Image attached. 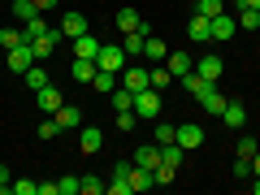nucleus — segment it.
Masks as SVG:
<instances>
[{
    "label": "nucleus",
    "mask_w": 260,
    "mask_h": 195,
    "mask_svg": "<svg viewBox=\"0 0 260 195\" xmlns=\"http://www.w3.org/2000/svg\"><path fill=\"white\" fill-rule=\"evenodd\" d=\"M234 9H247V0H234Z\"/></svg>",
    "instance_id": "nucleus-46"
},
{
    "label": "nucleus",
    "mask_w": 260,
    "mask_h": 195,
    "mask_svg": "<svg viewBox=\"0 0 260 195\" xmlns=\"http://www.w3.org/2000/svg\"><path fill=\"white\" fill-rule=\"evenodd\" d=\"M100 191H104V182H100L95 174H87V178H83V195H100Z\"/></svg>",
    "instance_id": "nucleus-39"
},
{
    "label": "nucleus",
    "mask_w": 260,
    "mask_h": 195,
    "mask_svg": "<svg viewBox=\"0 0 260 195\" xmlns=\"http://www.w3.org/2000/svg\"><path fill=\"white\" fill-rule=\"evenodd\" d=\"M48 83H52V78H48L44 65H30V70H26V87H30V91H44Z\"/></svg>",
    "instance_id": "nucleus-23"
},
{
    "label": "nucleus",
    "mask_w": 260,
    "mask_h": 195,
    "mask_svg": "<svg viewBox=\"0 0 260 195\" xmlns=\"http://www.w3.org/2000/svg\"><path fill=\"white\" fill-rule=\"evenodd\" d=\"M18 44H26L18 26H5V30H0V48H5V52H9V48H18Z\"/></svg>",
    "instance_id": "nucleus-30"
},
{
    "label": "nucleus",
    "mask_w": 260,
    "mask_h": 195,
    "mask_svg": "<svg viewBox=\"0 0 260 195\" xmlns=\"http://www.w3.org/2000/svg\"><path fill=\"white\" fill-rule=\"evenodd\" d=\"M113 109H117V113H126V109H135V91H126V87H113Z\"/></svg>",
    "instance_id": "nucleus-27"
},
{
    "label": "nucleus",
    "mask_w": 260,
    "mask_h": 195,
    "mask_svg": "<svg viewBox=\"0 0 260 195\" xmlns=\"http://www.w3.org/2000/svg\"><path fill=\"white\" fill-rule=\"evenodd\" d=\"M251 174H260V152H256V156H251Z\"/></svg>",
    "instance_id": "nucleus-44"
},
{
    "label": "nucleus",
    "mask_w": 260,
    "mask_h": 195,
    "mask_svg": "<svg viewBox=\"0 0 260 195\" xmlns=\"http://www.w3.org/2000/svg\"><path fill=\"white\" fill-rule=\"evenodd\" d=\"M256 152H260V143L251 139V135H243V139H239V148H234V156H247V160H251Z\"/></svg>",
    "instance_id": "nucleus-33"
},
{
    "label": "nucleus",
    "mask_w": 260,
    "mask_h": 195,
    "mask_svg": "<svg viewBox=\"0 0 260 195\" xmlns=\"http://www.w3.org/2000/svg\"><path fill=\"white\" fill-rule=\"evenodd\" d=\"M70 74H74L78 83H91V78H95V61H83V56H74V65H70Z\"/></svg>",
    "instance_id": "nucleus-22"
},
{
    "label": "nucleus",
    "mask_w": 260,
    "mask_h": 195,
    "mask_svg": "<svg viewBox=\"0 0 260 195\" xmlns=\"http://www.w3.org/2000/svg\"><path fill=\"white\" fill-rule=\"evenodd\" d=\"M56 135H61V126H56V117L39 121V139H56Z\"/></svg>",
    "instance_id": "nucleus-38"
},
{
    "label": "nucleus",
    "mask_w": 260,
    "mask_h": 195,
    "mask_svg": "<svg viewBox=\"0 0 260 195\" xmlns=\"http://www.w3.org/2000/svg\"><path fill=\"white\" fill-rule=\"evenodd\" d=\"M165 65H169V74H174V78H182V74H191V70H195L191 52H169V56H165Z\"/></svg>",
    "instance_id": "nucleus-14"
},
{
    "label": "nucleus",
    "mask_w": 260,
    "mask_h": 195,
    "mask_svg": "<svg viewBox=\"0 0 260 195\" xmlns=\"http://www.w3.org/2000/svg\"><path fill=\"white\" fill-rule=\"evenodd\" d=\"M182 87H186V91L195 95V100H200V95H204L208 87H217V83H208V78H200V74H195V70H191V74H182Z\"/></svg>",
    "instance_id": "nucleus-21"
},
{
    "label": "nucleus",
    "mask_w": 260,
    "mask_h": 195,
    "mask_svg": "<svg viewBox=\"0 0 260 195\" xmlns=\"http://www.w3.org/2000/svg\"><path fill=\"white\" fill-rule=\"evenodd\" d=\"M230 35H234V18L230 13H217L213 18V44H225Z\"/></svg>",
    "instance_id": "nucleus-17"
},
{
    "label": "nucleus",
    "mask_w": 260,
    "mask_h": 195,
    "mask_svg": "<svg viewBox=\"0 0 260 195\" xmlns=\"http://www.w3.org/2000/svg\"><path fill=\"white\" fill-rule=\"evenodd\" d=\"M251 195H260V174H256V182H251Z\"/></svg>",
    "instance_id": "nucleus-45"
},
{
    "label": "nucleus",
    "mask_w": 260,
    "mask_h": 195,
    "mask_svg": "<svg viewBox=\"0 0 260 195\" xmlns=\"http://www.w3.org/2000/svg\"><path fill=\"white\" fill-rule=\"evenodd\" d=\"M121 87H126V91H135V95H139V91H148V70H143V65H135V61H130V70H121Z\"/></svg>",
    "instance_id": "nucleus-2"
},
{
    "label": "nucleus",
    "mask_w": 260,
    "mask_h": 195,
    "mask_svg": "<svg viewBox=\"0 0 260 195\" xmlns=\"http://www.w3.org/2000/svg\"><path fill=\"white\" fill-rule=\"evenodd\" d=\"M239 26L243 30H260V9H243L239 13Z\"/></svg>",
    "instance_id": "nucleus-34"
},
{
    "label": "nucleus",
    "mask_w": 260,
    "mask_h": 195,
    "mask_svg": "<svg viewBox=\"0 0 260 195\" xmlns=\"http://www.w3.org/2000/svg\"><path fill=\"white\" fill-rule=\"evenodd\" d=\"M100 148H104V130H100V126H83V135H78V152L95 156Z\"/></svg>",
    "instance_id": "nucleus-6"
},
{
    "label": "nucleus",
    "mask_w": 260,
    "mask_h": 195,
    "mask_svg": "<svg viewBox=\"0 0 260 195\" xmlns=\"http://www.w3.org/2000/svg\"><path fill=\"white\" fill-rule=\"evenodd\" d=\"M200 109H204V113H217V117H221V109H225V95L217 91V87H208V91L200 95Z\"/></svg>",
    "instance_id": "nucleus-19"
},
{
    "label": "nucleus",
    "mask_w": 260,
    "mask_h": 195,
    "mask_svg": "<svg viewBox=\"0 0 260 195\" xmlns=\"http://www.w3.org/2000/svg\"><path fill=\"white\" fill-rule=\"evenodd\" d=\"M143 56H148L152 65H156V61H165V56H169V48H165V39H156V35H148V39H143Z\"/></svg>",
    "instance_id": "nucleus-18"
},
{
    "label": "nucleus",
    "mask_w": 260,
    "mask_h": 195,
    "mask_svg": "<svg viewBox=\"0 0 260 195\" xmlns=\"http://www.w3.org/2000/svg\"><path fill=\"white\" fill-rule=\"evenodd\" d=\"M91 83H95V91H113V87H117L121 78L113 74V70H100V65H95V78H91Z\"/></svg>",
    "instance_id": "nucleus-26"
},
{
    "label": "nucleus",
    "mask_w": 260,
    "mask_h": 195,
    "mask_svg": "<svg viewBox=\"0 0 260 195\" xmlns=\"http://www.w3.org/2000/svg\"><path fill=\"white\" fill-rule=\"evenodd\" d=\"M61 195H83V178H61Z\"/></svg>",
    "instance_id": "nucleus-37"
},
{
    "label": "nucleus",
    "mask_w": 260,
    "mask_h": 195,
    "mask_svg": "<svg viewBox=\"0 0 260 195\" xmlns=\"http://www.w3.org/2000/svg\"><path fill=\"white\" fill-rule=\"evenodd\" d=\"M195 9L204 13V18H217V13H225V0H200Z\"/></svg>",
    "instance_id": "nucleus-35"
},
{
    "label": "nucleus",
    "mask_w": 260,
    "mask_h": 195,
    "mask_svg": "<svg viewBox=\"0 0 260 195\" xmlns=\"http://www.w3.org/2000/svg\"><path fill=\"white\" fill-rule=\"evenodd\" d=\"M9 195H39V182H26V178L22 182H9Z\"/></svg>",
    "instance_id": "nucleus-36"
},
{
    "label": "nucleus",
    "mask_w": 260,
    "mask_h": 195,
    "mask_svg": "<svg viewBox=\"0 0 260 195\" xmlns=\"http://www.w3.org/2000/svg\"><path fill=\"white\" fill-rule=\"evenodd\" d=\"M0 186H9V169L5 165H0Z\"/></svg>",
    "instance_id": "nucleus-43"
},
{
    "label": "nucleus",
    "mask_w": 260,
    "mask_h": 195,
    "mask_svg": "<svg viewBox=\"0 0 260 195\" xmlns=\"http://www.w3.org/2000/svg\"><path fill=\"white\" fill-rule=\"evenodd\" d=\"M52 117H56V126H61V130H70V126H83V109H78V104H61V109H56Z\"/></svg>",
    "instance_id": "nucleus-13"
},
{
    "label": "nucleus",
    "mask_w": 260,
    "mask_h": 195,
    "mask_svg": "<svg viewBox=\"0 0 260 195\" xmlns=\"http://www.w3.org/2000/svg\"><path fill=\"white\" fill-rule=\"evenodd\" d=\"M234 178H251V160L247 156H234Z\"/></svg>",
    "instance_id": "nucleus-41"
},
{
    "label": "nucleus",
    "mask_w": 260,
    "mask_h": 195,
    "mask_svg": "<svg viewBox=\"0 0 260 195\" xmlns=\"http://www.w3.org/2000/svg\"><path fill=\"white\" fill-rule=\"evenodd\" d=\"M130 186H135V191H148V186H156V182H152V169L130 165Z\"/></svg>",
    "instance_id": "nucleus-24"
},
{
    "label": "nucleus",
    "mask_w": 260,
    "mask_h": 195,
    "mask_svg": "<svg viewBox=\"0 0 260 195\" xmlns=\"http://www.w3.org/2000/svg\"><path fill=\"white\" fill-rule=\"evenodd\" d=\"M186 35H191L195 44H213V18L195 13V18H191V26H186Z\"/></svg>",
    "instance_id": "nucleus-8"
},
{
    "label": "nucleus",
    "mask_w": 260,
    "mask_h": 195,
    "mask_svg": "<svg viewBox=\"0 0 260 195\" xmlns=\"http://www.w3.org/2000/svg\"><path fill=\"white\" fill-rule=\"evenodd\" d=\"M35 0H13V18H18V22H26V18H35Z\"/></svg>",
    "instance_id": "nucleus-31"
},
{
    "label": "nucleus",
    "mask_w": 260,
    "mask_h": 195,
    "mask_svg": "<svg viewBox=\"0 0 260 195\" xmlns=\"http://www.w3.org/2000/svg\"><path fill=\"white\" fill-rule=\"evenodd\" d=\"M182 156H186V148H178V143H165V148H160V160H165V165H182Z\"/></svg>",
    "instance_id": "nucleus-29"
},
{
    "label": "nucleus",
    "mask_w": 260,
    "mask_h": 195,
    "mask_svg": "<svg viewBox=\"0 0 260 195\" xmlns=\"http://www.w3.org/2000/svg\"><path fill=\"white\" fill-rule=\"evenodd\" d=\"M135 165L156 169V165H160V148H139V152H135Z\"/></svg>",
    "instance_id": "nucleus-28"
},
{
    "label": "nucleus",
    "mask_w": 260,
    "mask_h": 195,
    "mask_svg": "<svg viewBox=\"0 0 260 195\" xmlns=\"http://www.w3.org/2000/svg\"><path fill=\"white\" fill-rule=\"evenodd\" d=\"M135 113H139V117H160V91L156 87H148V91L135 95Z\"/></svg>",
    "instance_id": "nucleus-4"
},
{
    "label": "nucleus",
    "mask_w": 260,
    "mask_h": 195,
    "mask_svg": "<svg viewBox=\"0 0 260 195\" xmlns=\"http://www.w3.org/2000/svg\"><path fill=\"white\" fill-rule=\"evenodd\" d=\"M74 56H83V61H95V56H100V39H95L91 30H87V35H78V39H74Z\"/></svg>",
    "instance_id": "nucleus-12"
},
{
    "label": "nucleus",
    "mask_w": 260,
    "mask_h": 195,
    "mask_svg": "<svg viewBox=\"0 0 260 195\" xmlns=\"http://www.w3.org/2000/svg\"><path fill=\"white\" fill-rule=\"evenodd\" d=\"M169 78H174V74H169V65H165V61H156V65L148 70V83L156 87V91H165V87H169Z\"/></svg>",
    "instance_id": "nucleus-20"
},
{
    "label": "nucleus",
    "mask_w": 260,
    "mask_h": 195,
    "mask_svg": "<svg viewBox=\"0 0 260 195\" xmlns=\"http://www.w3.org/2000/svg\"><path fill=\"white\" fill-rule=\"evenodd\" d=\"M143 30H126V39H121V52H126V61H135V56H143Z\"/></svg>",
    "instance_id": "nucleus-16"
},
{
    "label": "nucleus",
    "mask_w": 260,
    "mask_h": 195,
    "mask_svg": "<svg viewBox=\"0 0 260 195\" xmlns=\"http://www.w3.org/2000/svg\"><path fill=\"white\" fill-rule=\"evenodd\" d=\"M221 121H225L230 130H243V126H247V109H243L239 100H225V109H221Z\"/></svg>",
    "instance_id": "nucleus-9"
},
{
    "label": "nucleus",
    "mask_w": 260,
    "mask_h": 195,
    "mask_svg": "<svg viewBox=\"0 0 260 195\" xmlns=\"http://www.w3.org/2000/svg\"><path fill=\"white\" fill-rule=\"evenodd\" d=\"M247 9H260V0H247Z\"/></svg>",
    "instance_id": "nucleus-47"
},
{
    "label": "nucleus",
    "mask_w": 260,
    "mask_h": 195,
    "mask_svg": "<svg viewBox=\"0 0 260 195\" xmlns=\"http://www.w3.org/2000/svg\"><path fill=\"white\" fill-rule=\"evenodd\" d=\"M35 9H39V13H48V9H56V0H35Z\"/></svg>",
    "instance_id": "nucleus-42"
},
{
    "label": "nucleus",
    "mask_w": 260,
    "mask_h": 195,
    "mask_svg": "<svg viewBox=\"0 0 260 195\" xmlns=\"http://www.w3.org/2000/svg\"><path fill=\"white\" fill-rule=\"evenodd\" d=\"M221 70H225V65H221V56H217V52L200 56V65H195V74H200V78H208V83H217V78H221Z\"/></svg>",
    "instance_id": "nucleus-10"
},
{
    "label": "nucleus",
    "mask_w": 260,
    "mask_h": 195,
    "mask_svg": "<svg viewBox=\"0 0 260 195\" xmlns=\"http://www.w3.org/2000/svg\"><path fill=\"white\" fill-rule=\"evenodd\" d=\"M178 139V126H169V121H156V143L165 148V143H174Z\"/></svg>",
    "instance_id": "nucleus-32"
},
{
    "label": "nucleus",
    "mask_w": 260,
    "mask_h": 195,
    "mask_svg": "<svg viewBox=\"0 0 260 195\" xmlns=\"http://www.w3.org/2000/svg\"><path fill=\"white\" fill-rule=\"evenodd\" d=\"M117 130H126V135H130V130H135V109L117 113Z\"/></svg>",
    "instance_id": "nucleus-40"
},
{
    "label": "nucleus",
    "mask_w": 260,
    "mask_h": 195,
    "mask_svg": "<svg viewBox=\"0 0 260 195\" xmlns=\"http://www.w3.org/2000/svg\"><path fill=\"white\" fill-rule=\"evenodd\" d=\"M35 104H39L44 113H56V109H61V87H52V83H48L44 91H35Z\"/></svg>",
    "instance_id": "nucleus-15"
},
{
    "label": "nucleus",
    "mask_w": 260,
    "mask_h": 195,
    "mask_svg": "<svg viewBox=\"0 0 260 195\" xmlns=\"http://www.w3.org/2000/svg\"><path fill=\"white\" fill-rule=\"evenodd\" d=\"M35 61H39V56H35V48H30V44L9 48V70H13V74H26V70H30Z\"/></svg>",
    "instance_id": "nucleus-3"
},
{
    "label": "nucleus",
    "mask_w": 260,
    "mask_h": 195,
    "mask_svg": "<svg viewBox=\"0 0 260 195\" xmlns=\"http://www.w3.org/2000/svg\"><path fill=\"white\" fill-rule=\"evenodd\" d=\"M139 26H143V18L135 9H117V30L121 35H126V30H139Z\"/></svg>",
    "instance_id": "nucleus-25"
},
{
    "label": "nucleus",
    "mask_w": 260,
    "mask_h": 195,
    "mask_svg": "<svg viewBox=\"0 0 260 195\" xmlns=\"http://www.w3.org/2000/svg\"><path fill=\"white\" fill-rule=\"evenodd\" d=\"M48 30H52V26L44 22V13H35V18H26V22H22V39H26V44H35V39H44Z\"/></svg>",
    "instance_id": "nucleus-11"
},
{
    "label": "nucleus",
    "mask_w": 260,
    "mask_h": 195,
    "mask_svg": "<svg viewBox=\"0 0 260 195\" xmlns=\"http://www.w3.org/2000/svg\"><path fill=\"white\" fill-rule=\"evenodd\" d=\"M95 65H100V70H113V74H121V70H126V52H121V44H100Z\"/></svg>",
    "instance_id": "nucleus-1"
},
{
    "label": "nucleus",
    "mask_w": 260,
    "mask_h": 195,
    "mask_svg": "<svg viewBox=\"0 0 260 195\" xmlns=\"http://www.w3.org/2000/svg\"><path fill=\"white\" fill-rule=\"evenodd\" d=\"M61 35H65V39H78V35H87V13H78V9L61 13Z\"/></svg>",
    "instance_id": "nucleus-5"
},
{
    "label": "nucleus",
    "mask_w": 260,
    "mask_h": 195,
    "mask_svg": "<svg viewBox=\"0 0 260 195\" xmlns=\"http://www.w3.org/2000/svg\"><path fill=\"white\" fill-rule=\"evenodd\" d=\"M178 148H200V143H204V126H195V121H182V126H178Z\"/></svg>",
    "instance_id": "nucleus-7"
}]
</instances>
